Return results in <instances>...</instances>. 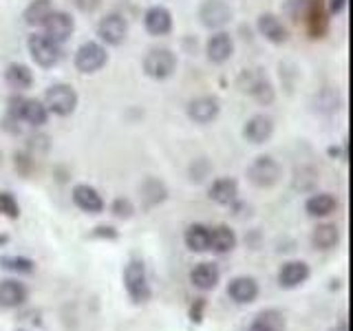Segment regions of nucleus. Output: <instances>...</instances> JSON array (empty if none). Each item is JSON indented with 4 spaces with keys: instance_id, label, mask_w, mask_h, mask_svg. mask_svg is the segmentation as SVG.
I'll return each mask as SVG.
<instances>
[{
    "instance_id": "obj_1",
    "label": "nucleus",
    "mask_w": 353,
    "mask_h": 331,
    "mask_svg": "<svg viewBox=\"0 0 353 331\" xmlns=\"http://www.w3.org/2000/svg\"><path fill=\"white\" fill-rule=\"evenodd\" d=\"M124 287H126V294L128 298L135 305H143L150 301L152 290H150V283H148V272H146V265L139 259H132L126 270H124Z\"/></svg>"
},
{
    "instance_id": "obj_8",
    "label": "nucleus",
    "mask_w": 353,
    "mask_h": 331,
    "mask_svg": "<svg viewBox=\"0 0 353 331\" xmlns=\"http://www.w3.org/2000/svg\"><path fill=\"white\" fill-rule=\"evenodd\" d=\"M221 113V102L214 95H199L194 97L190 104H188V117H190L194 124H212Z\"/></svg>"
},
{
    "instance_id": "obj_39",
    "label": "nucleus",
    "mask_w": 353,
    "mask_h": 331,
    "mask_svg": "<svg viewBox=\"0 0 353 331\" xmlns=\"http://www.w3.org/2000/svg\"><path fill=\"white\" fill-rule=\"evenodd\" d=\"M248 331H270L268 327H263L261 323H256V320H252V325L248 327Z\"/></svg>"
},
{
    "instance_id": "obj_26",
    "label": "nucleus",
    "mask_w": 353,
    "mask_h": 331,
    "mask_svg": "<svg viewBox=\"0 0 353 331\" xmlns=\"http://www.w3.org/2000/svg\"><path fill=\"white\" fill-rule=\"evenodd\" d=\"M307 25L312 38H323L327 33V14L323 9V0H309L307 3Z\"/></svg>"
},
{
    "instance_id": "obj_41",
    "label": "nucleus",
    "mask_w": 353,
    "mask_h": 331,
    "mask_svg": "<svg viewBox=\"0 0 353 331\" xmlns=\"http://www.w3.org/2000/svg\"><path fill=\"white\" fill-rule=\"evenodd\" d=\"M3 243H7V237H3V234H0V245H3Z\"/></svg>"
},
{
    "instance_id": "obj_38",
    "label": "nucleus",
    "mask_w": 353,
    "mask_h": 331,
    "mask_svg": "<svg viewBox=\"0 0 353 331\" xmlns=\"http://www.w3.org/2000/svg\"><path fill=\"white\" fill-rule=\"evenodd\" d=\"M347 7V0H329V9L331 14H340L342 9Z\"/></svg>"
},
{
    "instance_id": "obj_35",
    "label": "nucleus",
    "mask_w": 353,
    "mask_h": 331,
    "mask_svg": "<svg viewBox=\"0 0 353 331\" xmlns=\"http://www.w3.org/2000/svg\"><path fill=\"white\" fill-rule=\"evenodd\" d=\"M203 307H205V301H203V298H199L196 305H192V309H190V320H192V323H201Z\"/></svg>"
},
{
    "instance_id": "obj_37",
    "label": "nucleus",
    "mask_w": 353,
    "mask_h": 331,
    "mask_svg": "<svg viewBox=\"0 0 353 331\" xmlns=\"http://www.w3.org/2000/svg\"><path fill=\"white\" fill-rule=\"evenodd\" d=\"M93 237H106V239H115L117 237V232L113 228H97V232H93Z\"/></svg>"
},
{
    "instance_id": "obj_2",
    "label": "nucleus",
    "mask_w": 353,
    "mask_h": 331,
    "mask_svg": "<svg viewBox=\"0 0 353 331\" xmlns=\"http://www.w3.org/2000/svg\"><path fill=\"white\" fill-rule=\"evenodd\" d=\"M241 93L252 95L261 104H272L274 102V86L270 77L265 75L263 69H245L236 80Z\"/></svg>"
},
{
    "instance_id": "obj_4",
    "label": "nucleus",
    "mask_w": 353,
    "mask_h": 331,
    "mask_svg": "<svg viewBox=\"0 0 353 331\" xmlns=\"http://www.w3.org/2000/svg\"><path fill=\"white\" fill-rule=\"evenodd\" d=\"M27 49L31 60L36 62L42 69H51L60 60H62V44L53 42L51 38H47L44 33H33L27 40Z\"/></svg>"
},
{
    "instance_id": "obj_19",
    "label": "nucleus",
    "mask_w": 353,
    "mask_h": 331,
    "mask_svg": "<svg viewBox=\"0 0 353 331\" xmlns=\"http://www.w3.org/2000/svg\"><path fill=\"white\" fill-rule=\"evenodd\" d=\"M143 25L150 36H165L172 29V14L165 7H150L143 16Z\"/></svg>"
},
{
    "instance_id": "obj_15",
    "label": "nucleus",
    "mask_w": 353,
    "mask_h": 331,
    "mask_svg": "<svg viewBox=\"0 0 353 331\" xmlns=\"http://www.w3.org/2000/svg\"><path fill=\"white\" fill-rule=\"evenodd\" d=\"M29 301V290L25 283L18 279H5L0 281V307L5 309H18Z\"/></svg>"
},
{
    "instance_id": "obj_36",
    "label": "nucleus",
    "mask_w": 353,
    "mask_h": 331,
    "mask_svg": "<svg viewBox=\"0 0 353 331\" xmlns=\"http://www.w3.org/2000/svg\"><path fill=\"white\" fill-rule=\"evenodd\" d=\"M75 5L80 7L82 11H93L99 5V0H75Z\"/></svg>"
},
{
    "instance_id": "obj_27",
    "label": "nucleus",
    "mask_w": 353,
    "mask_h": 331,
    "mask_svg": "<svg viewBox=\"0 0 353 331\" xmlns=\"http://www.w3.org/2000/svg\"><path fill=\"white\" fill-rule=\"evenodd\" d=\"M47 119H49V110L44 106V102L25 97V104H22V110H20V121H25V124L33 128H40L47 124Z\"/></svg>"
},
{
    "instance_id": "obj_20",
    "label": "nucleus",
    "mask_w": 353,
    "mask_h": 331,
    "mask_svg": "<svg viewBox=\"0 0 353 331\" xmlns=\"http://www.w3.org/2000/svg\"><path fill=\"white\" fill-rule=\"evenodd\" d=\"M259 31L265 40H270L272 44H283L290 38L287 27L283 25V20L276 14H261L259 16Z\"/></svg>"
},
{
    "instance_id": "obj_3",
    "label": "nucleus",
    "mask_w": 353,
    "mask_h": 331,
    "mask_svg": "<svg viewBox=\"0 0 353 331\" xmlns=\"http://www.w3.org/2000/svg\"><path fill=\"white\" fill-rule=\"evenodd\" d=\"M281 177H283L281 163L276 161L274 157H270V154H261V157H256L248 166L250 183L261 188V190H265V188H274L276 183L281 181Z\"/></svg>"
},
{
    "instance_id": "obj_23",
    "label": "nucleus",
    "mask_w": 353,
    "mask_h": 331,
    "mask_svg": "<svg viewBox=\"0 0 353 331\" xmlns=\"http://www.w3.org/2000/svg\"><path fill=\"white\" fill-rule=\"evenodd\" d=\"M139 197L143 201V208L150 210L154 205L163 203L165 199H168V188H165V183L161 179H154V177H148L146 181L141 183L139 188Z\"/></svg>"
},
{
    "instance_id": "obj_12",
    "label": "nucleus",
    "mask_w": 353,
    "mask_h": 331,
    "mask_svg": "<svg viewBox=\"0 0 353 331\" xmlns=\"http://www.w3.org/2000/svg\"><path fill=\"white\" fill-rule=\"evenodd\" d=\"M259 294L261 287L256 279H252V276H234L228 285V296L236 305H252L259 298Z\"/></svg>"
},
{
    "instance_id": "obj_7",
    "label": "nucleus",
    "mask_w": 353,
    "mask_h": 331,
    "mask_svg": "<svg viewBox=\"0 0 353 331\" xmlns=\"http://www.w3.org/2000/svg\"><path fill=\"white\" fill-rule=\"evenodd\" d=\"M75 69L84 73V75H91L97 73L99 69H104L106 62H108V53L99 42H84L80 49L75 51Z\"/></svg>"
},
{
    "instance_id": "obj_11",
    "label": "nucleus",
    "mask_w": 353,
    "mask_h": 331,
    "mask_svg": "<svg viewBox=\"0 0 353 331\" xmlns=\"http://www.w3.org/2000/svg\"><path fill=\"white\" fill-rule=\"evenodd\" d=\"M44 36L51 38L53 42L58 44H64L66 40H69L73 36L75 31V20L66 14V11H53V14L47 18V22H44Z\"/></svg>"
},
{
    "instance_id": "obj_32",
    "label": "nucleus",
    "mask_w": 353,
    "mask_h": 331,
    "mask_svg": "<svg viewBox=\"0 0 353 331\" xmlns=\"http://www.w3.org/2000/svg\"><path fill=\"white\" fill-rule=\"evenodd\" d=\"M0 268H5L9 272H16V274H31L36 270V263L31 259L25 257H3L0 259Z\"/></svg>"
},
{
    "instance_id": "obj_14",
    "label": "nucleus",
    "mask_w": 353,
    "mask_h": 331,
    "mask_svg": "<svg viewBox=\"0 0 353 331\" xmlns=\"http://www.w3.org/2000/svg\"><path fill=\"white\" fill-rule=\"evenodd\" d=\"M309 276H312V270L305 261H287L279 270V285L283 290H296L309 281Z\"/></svg>"
},
{
    "instance_id": "obj_24",
    "label": "nucleus",
    "mask_w": 353,
    "mask_h": 331,
    "mask_svg": "<svg viewBox=\"0 0 353 331\" xmlns=\"http://www.w3.org/2000/svg\"><path fill=\"white\" fill-rule=\"evenodd\" d=\"M236 234L230 225H216L210 230V250L216 254H230L236 248Z\"/></svg>"
},
{
    "instance_id": "obj_28",
    "label": "nucleus",
    "mask_w": 353,
    "mask_h": 331,
    "mask_svg": "<svg viewBox=\"0 0 353 331\" xmlns=\"http://www.w3.org/2000/svg\"><path fill=\"white\" fill-rule=\"evenodd\" d=\"M340 241V228L336 223H320L314 232H312V245L316 250H334Z\"/></svg>"
},
{
    "instance_id": "obj_13",
    "label": "nucleus",
    "mask_w": 353,
    "mask_h": 331,
    "mask_svg": "<svg viewBox=\"0 0 353 331\" xmlns=\"http://www.w3.org/2000/svg\"><path fill=\"white\" fill-rule=\"evenodd\" d=\"M71 197H73V203L86 214H99V212H104V208H106L102 194H99L95 188L88 185V183H77L73 188Z\"/></svg>"
},
{
    "instance_id": "obj_5",
    "label": "nucleus",
    "mask_w": 353,
    "mask_h": 331,
    "mask_svg": "<svg viewBox=\"0 0 353 331\" xmlns=\"http://www.w3.org/2000/svg\"><path fill=\"white\" fill-rule=\"evenodd\" d=\"M44 106L49 113L66 117L77 108V93L71 84H53L44 93Z\"/></svg>"
},
{
    "instance_id": "obj_10",
    "label": "nucleus",
    "mask_w": 353,
    "mask_h": 331,
    "mask_svg": "<svg viewBox=\"0 0 353 331\" xmlns=\"http://www.w3.org/2000/svg\"><path fill=\"white\" fill-rule=\"evenodd\" d=\"M97 36L102 38V42L110 44V47H117L126 40L128 36V22L124 16L119 14H108L106 18L99 20L97 25Z\"/></svg>"
},
{
    "instance_id": "obj_9",
    "label": "nucleus",
    "mask_w": 353,
    "mask_h": 331,
    "mask_svg": "<svg viewBox=\"0 0 353 331\" xmlns=\"http://www.w3.org/2000/svg\"><path fill=\"white\" fill-rule=\"evenodd\" d=\"M199 20L208 29H221L232 20V7L225 0H205L199 9Z\"/></svg>"
},
{
    "instance_id": "obj_31",
    "label": "nucleus",
    "mask_w": 353,
    "mask_h": 331,
    "mask_svg": "<svg viewBox=\"0 0 353 331\" xmlns=\"http://www.w3.org/2000/svg\"><path fill=\"white\" fill-rule=\"evenodd\" d=\"M254 320L256 323H261L263 327H268L270 331H285L287 323H285V314L281 312V309H263V312H259L256 316H254Z\"/></svg>"
},
{
    "instance_id": "obj_22",
    "label": "nucleus",
    "mask_w": 353,
    "mask_h": 331,
    "mask_svg": "<svg viewBox=\"0 0 353 331\" xmlns=\"http://www.w3.org/2000/svg\"><path fill=\"white\" fill-rule=\"evenodd\" d=\"M338 208V201L334 194L329 192H318V194H312L305 201V212L314 219H325L329 214H334Z\"/></svg>"
},
{
    "instance_id": "obj_25",
    "label": "nucleus",
    "mask_w": 353,
    "mask_h": 331,
    "mask_svg": "<svg viewBox=\"0 0 353 331\" xmlns=\"http://www.w3.org/2000/svg\"><path fill=\"white\" fill-rule=\"evenodd\" d=\"M183 241H185V248L190 252H196V254L210 252V228L203 225V223L188 225Z\"/></svg>"
},
{
    "instance_id": "obj_17",
    "label": "nucleus",
    "mask_w": 353,
    "mask_h": 331,
    "mask_svg": "<svg viewBox=\"0 0 353 331\" xmlns=\"http://www.w3.org/2000/svg\"><path fill=\"white\" fill-rule=\"evenodd\" d=\"M274 135V119L265 113H259V115H252L248 119L245 128H243V137H245L250 143H265L270 137Z\"/></svg>"
},
{
    "instance_id": "obj_18",
    "label": "nucleus",
    "mask_w": 353,
    "mask_h": 331,
    "mask_svg": "<svg viewBox=\"0 0 353 331\" xmlns=\"http://www.w3.org/2000/svg\"><path fill=\"white\" fill-rule=\"evenodd\" d=\"M221 281V270L214 263H196L190 270V283L201 292H212Z\"/></svg>"
},
{
    "instance_id": "obj_40",
    "label": "nucleus",
    "mask_w": 353,
    "mask_h": 331,
    "mask_svg": "<svg viewBox=\"0 0 353 331\" xmlns=\"http://www.w3.org/2000/svg\"><path fill=\"white\" fill-rule=\"evenodd\" d=\"M329 331H349V325H347V320H340V323L336 327H331Z\"/></svg>"
},
{
    "instance_id": "obj_33",
    "label": "nucleus",
    "mask_w": 353,
    "mask_h": 331,
    "mask_svg": "<svg viewBox=\"0 0 353 331\" xmlns=\"http://www.w3.org/2000/svg\"><path fill=\"white\" fill-rule=\"evenodd\" d=\"M0 214H5L7 219H18L20 217V205L16 201V197L11 192H0Z\"/></svg>"
},
{
    "instance_id": "obj_6",
    "label": "nucleus",
    "mask_w": 353,
    "mask_h": 331,
    "mask_svg": "<svg viewBox=\"0 0 353 331\" xmlns=\"http://www.w3.org/2000/svg\"><path fill=\"white\" fill-rule=\"evenodd\" d=\"M143 71L152 80H168L176 71V55L165 47H154L143 58Z\"/></svg>"
},
{
    "instance_id": "obj_16",
    "label": "nucleus",
    "mask_w": 353,
    "mask_h": 331,
    "mask_svg": "<svg viewBox=\"0 0 353 331\" xmlns=\"http://www.w3.org/2000/svg\"><path fill=\"white\" fill-rule=\"evenodd\" d=\"M205 53H208L210 62L223 64L232 58V55H234V40H232L230 33L219 31V33H214V36H210V40L205 44Z\"/></svg>"
},
{
    "instance_id": "obj_21",
    "label": "nucleus",
    "mask_w": 353,
    "mask_h": 331,
    "mask_svg": "<svg viewBox=\"0 0 353 331\" xmlns=\"http://www.w3.org/2000/svg\"><path fill=\"white\" fill-rule=\"evenodd\" d=\"M239 197V183L232 177H221L210 185V199L219 205H232Z\"/></svg>"
},
{
    "instance_id": "obj_30",
    "label": "nucleus",
    "mask_w": 353,
    "mask_h": 331,
    "mask_svg": "<svg viewBox=\"0 0 353 331\" xmlns=\"http://www.w3.org/2000/svg\"><path fill=\"white\" fill-rule=\"evenodd\" d=\"M53 5L51 0H33V3L25 9V14H22V18H25V22L29 27H42L44 22H47V18L53 14Z\"/></svg>"
},
{
    "instance_id": "obj_29",
    "label": "nucleus",
    "mask_w": 353,
    "mask_h": 331,
    "mask_svg": "<svg viewBox=\"0 0 353 331\" xmlns=\"http://www.w3.org/2000/svg\"><path fill=\"white\" fill-rule=\"evenodd\" d=\"M5 80L11 88H16V91H27V88L33 84V73L27 64L11 62L5 71Z\"/></svg>"
},
{
    "instance_id": "obj_34",
    "label": "nucleus",
    "mask_w": 353,
    "mask_h": 331,
    "mask_svg": "<svg viewBox=\"0 0 353 331\" xmlns=\"http://www.w3.org/2000/svg\"><path fill=\"white\" fill-rule=\"evenodd\" d=\"M110 212H113L117 219H130L132 212H135V205H132L130 199H124V197H119L113 201V205H110Z\"/></svg>"
}]
</instances>
